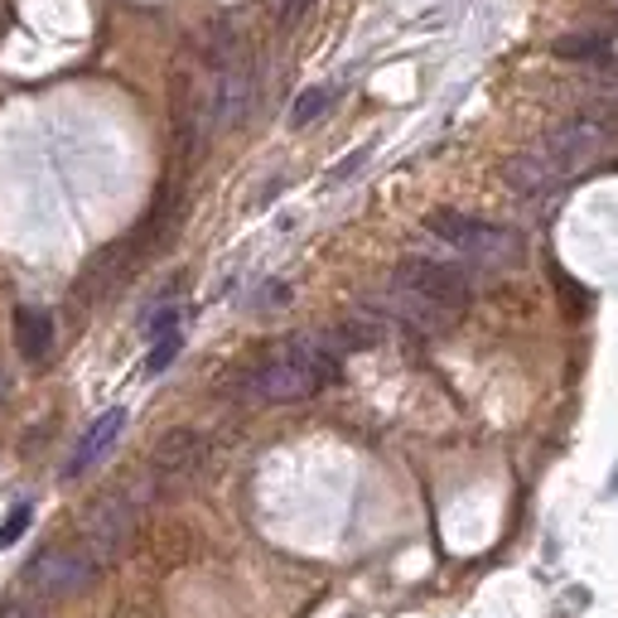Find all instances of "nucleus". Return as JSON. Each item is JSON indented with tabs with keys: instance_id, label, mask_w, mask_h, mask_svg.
I'll return each mask as SVG.
<instances>
[{
	"instance_id": "10",
	"label": "nucleus",
	"mask_w": 618,
	"mask_h": 618,
	"mask_svg": "<svg viewBox=\"0 0 618 618\" xmlns=\"http://www.w3.org/2000/svg\"><path fill=\"white\" fill-rule=\"evenodd\" d=\"M556 59L566 63H584V59H604V49H609V35L604 29H580V35H560L556 44Z\"/></svg>"
},
{
	"instance_id": "4",
	"label": "nucleus",
	"mask_w": 618,
	"mask_h": 618,
	"mask_svg": "<svg viewBox=\"0 0 618 618\" xmlns=\"http://www.w3.org/2000/svg\"><path fill=\"white\" fill-rule=\"evenodd\" d=\"M391 286L411 290V295L431 300L449 314H459L474 300V280H469L464 266H449V262H435V256H401L397 271H391Z\"/></svg>"
},
{
	"instance_id": "16",
	"label": "nucleus",
	"mask_w": 618,
	"mask_h": 618,
	"mask_svg": "<svg viewBox=\"0 0 618 618\" xmlns=\"http://www.w3.org/2000/svg\"><path fill=\"white\" fill-rule=\"evenodd\" d=\"M310 5H314V0H276V20H280V25L290 29V25H295L300 15H305Z\"/></svg>"
},
{
	"instance_id": "13",
	"label": "nucleus",
	"mask_w": 618,
	"mask_h": 618,
	"mask_svg": "<svg viewBox=\"0 0 618 618\" xmlns=\"http://www.w3.org/2000/svg\"><path fill=\"white\" fill-rule=\"evenodd\" d=\"M174 353H179V334H165V339H155L150 358H145V373H165V367L174 363Z\"/></svg>"
},
{
	"instance_id": "11",
	"label": "nucleus",
	"mask_w": 618,
	"mask_h": 618,
	"mask_svg": "<svg viewBox=\"0 0 618 618\" xmlns=\"http://www.w3.org/2000/svg\"><path fill=\"white\" fill-rule=\"evenodd\" d=\"M334 102V87H305V93L295 97V107H290V126H310V121H319L324 111Z\"/></svg>"
},
{
	"instance_id": "6",
	"label": "nucleus",
	"mask_w": 618,
	"mask_h": 618,
	"mask_svg": "<svg viewBox=\"0 0 618 618\" xmlns=\"http://www.w3.org/2000/svg\"><path fill=\"white\" fill-rule=\"evenodd\" d=\"M204 464H208V435L204 431H189V425H179V431L160 435V445L150 449V478L165 483V488L189 483Z\"/></svg>"
},
{
	"instance_id": "17",
	"label": "nucleus",
	"mask_w": 618,
	"mask_h": 618,
	"mask_svg": "<svg viewBox=\"0 0 618 618\" xmlns=\"http://www.w3.org/2000/svg\"><path fill=\"white\" fill-rule=\"evenodd\" d=\"M604 10H609V15L618 20V0H604Z\"/></svg>"
},
{
	"instance_id": "3",
	"label": "nucleus",
	"mask_w": 618,
	"mask_h": 618,
	"mask_svg": "<svg viewBox=\"0 0 618 618\" xmlns=\"http://www.w3.org/2000/svg\"><path fill=\"white\" fill-rule=\"evenodd\" d=\"M102 575V560L87 546H53L39 550L25 566V584L39 599H73V594H87Z\"/></svg>"
},
{
	"instance_id": "2",
	"label": "nucleus",
	"mask_w": 618,
	"mask_h": 618,
	"mask_svg": "<svg viewBox=\"0 0 618 618\" xmlns=\"http://www.w3.org/2000/svg\"><path fill=\"white\" fill-rule=\"evenodd\" d=\"M425 232L440 238L455 256L478 262V266H512V262H522V238H517L512 228H502V222H488V218H469V213L440 208V213L425 218Z\"/></svg>"
},
{
	"instance_id": "8",
	"label": "nucleus",
	"mask_w": 618,
	"mask_h": 618,
	"mask_svg": "<svg viewBox=\"0 0 618 618\" xmlns=\"http://www.w3.org/2000/svg\"><path fill=\"white\" fill-rule=\"evenodd\" d=\"M121 431H126V411H121V407L102 411L93 425H87V435H83V440H77V449H73V459H69V469H63V474H69V478L87 474V469H93V464L107 455L111 445H117V435H121Z\"/></svg>"
},
{
	"instance_id": "9",
	"label": "nucleus",
	"mask_w": 618,
	"mask_h": 618,
	"mask_svg": "<svg viewBox=\"0 0 618 618\" xmlns=\"http://www.w3.org/2000/svg\"><path fill=\"white\" fill-rule=\"evenodd\" d=\"M15 348L25 363H44L53 353V319L44 310H15Z\"/></svg>"
},
{
	"instance_id": "5",
	"label": "nucleus",
	"mask_w": 618,
	"mask_h": 618,
	"mask_svg": "<svg viewBox=\"0 0 618 618\" xmlns=\"http://www.w3.org/2000/svg\"><path fill=\"white\" fill-rule=\"evenodd\" d=\"M136 522H141V502L131 498L126 488H111L102 498L87 508V522H83V546L93 550L102 566H111L117 556H126L131 536H136Z\"/></svg>"
},
{
	"instance_id": "14",
	"label": "nucleus",
	"mask_w": 618,
	"mask_h": 618,
	"mask_svg": "<svg viewBox=\"0 0 618 618\" xmlns=\"http://www.w3.org/2000/svg\"><path fill=\"white\" fill-rule=\"evenodd\" d=\"M25 526H29V502H20V508H10L5 526H0V546H15L25 536Z\"/></svg>"
},
{
	"instance_id": "15",
	"label": "nucleus",
	"mask_w": 618,
	"mask_h": 618,
	"mask_svg": "<svg viewBox=\"0 0 618 618\" xmlns=\"http://www.w3.org/2000/svg\"><path fill=\"white\" fill-rule=\"evenodd\" d=\"M367 155H373V145H363V150H353V155H348V160H339V165H334V170H329V184H343V179H353L358 170H363V160H367Z\"/></svg>"
},
{
	"instance_id": "7",
	"label": "nucleus",
	"mask_w": 618,
	"mask_h": 618,
	"mask_svg": "<svg viewBox=\"0 0 618 618\" xmlns=\"http://www.w3.org/2000/svg\"><path fill=\"white\" fill-rule=\"evenodd\" d=\"M566 179H570L566 165H560L542 141L508 155V165H502V184H508L517 198H542V194H550V189L566 184Z\"/></svg>"
},
{
	"instance_id": "12",
	"label": "nucleus",
	"mask_w": 618,
	"mask_h": 618,
	"mask_svg": "<svg viewBox=\"0 0 618 618\" xmlns=\"http://www.w3.org/2000/svg\"><path fill=\"white\" fill-rule=\"evenodd\" d=\"M0 618H53V614L49 599H39V594H15V599L0 604Z\"/></svg>"
},
{
	"instance_id": "1",
	"label": "nucleus",
	"mask_w": 618,
	"mask_h": 618,
	"mask_svg": "<svg viewBox=\"0 0 618 618\" xmlns=\"http://www.w3.org/2000/svg\"><path fill=\"white\" fill-rule=\"evenodd\" d=\"M339 348H334L329 329L319 334H295V339L276 343L252 373L242 377V391L266 407H290V401H310L339 377Z\"/></svg>"
}]
</instances>
